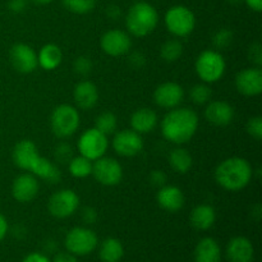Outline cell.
<instances>
[{
	"instance_id": "cell-38",
	"label": "cell",
	"mask_w": 262,
	"mask_h": 262,
	"mask_svg": "<svg viewBox=\"0 0 262 262\" xmlns=\"http://www.w3.org/2000/svg\"><path fill=\"white\" fill-rule=\"evenodd\" d=\"M248 58L256 64V67H261L262 64V46L260 42H255L250 46L248 49Z\"/></svg>"
},
{
	"instance_id": "cell-34",
	"label": "cell",
	"mask_w": 262,
	"mask_h": 262,
	"mask_svg": "<svg viewBox=\"0 0 262 262\" xmlns=\"http://www.w3.org/2000/svg\"><path fill=\"white\" fill-rule=\"evenodd\" d=\"M233 42V32L228 28H222L212 37V43L217 50H225Z\"/></svg>"
},
{
	"instance_id": "cell-3",
	"label": "cell",
	"mask_w": 262,
	"mask_h": 262,
	"mask_svg": "<svg viewBox=\"0 0 262 262\" xmlns=\"http://www.w3.org/2000/svg\"><path fill=\"white\" fill-rule=\"evenodd\" d=\"M159 14L155 8L145 2H138L129 8L125 17V26L130 35L145 37L156 28Z\"/></svg>"
},
{
	"instance_id": "cell-40",
	"label": "cell",
	"mask_w": 262,
	"mask_h": 262,
	"mask_svg": "<svg viewBox=\"0 0 262 262\" xmlns=\"http://www.w3.org/2000/svg\"><path fill=\"white\" fill-rule=\"evenodd\" d=\"M128 63L130 64V67H133L135 69H140L145 66L146 58L142 53H138V51H135L129 55V60Z\"/></svg>"
},
{
	"instance_id": "cell-10",
	"label": "cell",
	"mask_w": 262,
	"mask_h": 262,
	"mask_svg": "<svg viewBox=\"0 0 262 262\" xmlns=\"http://www.w3.org/2000/svg\"><path fill=\"white\" fill-rule=\"evenodd\" d=\"M79 205V197L72 189H60L50 197L48 202V210L54 217L64 219L77 211Z\"/></svg>"
},
{
	"instance_id": "cell-8",
	"label": "cell",
	"mask_w": 262,
	"mask_h": 262,
	"mask_svg": "<svg viewBox=\"0 0 262 262\" xmlns=\"http://www.w3.org/2000/svg\"><path fill=\"white\" fill-rule=\"evenodd\" d=\"M109 146L107 136L97 130L96 128L84 130L78 140V151L82 156L95 161L105 155Z\"/></svg>"
},
{
	"instance_id": "cell-46",
	"label": "cell",
	"mask_w": 262,
	"mask_h": 262,
	"mask_svg": "<svg viewBox=\"0 0 262 262\" xmlns=\"http://www.w3.org/2000/svg\"><path fill=\"white\" fill-rule=\"evenodd\" d=\"M8 233V222L3 214H0V242L5 238Z\"/></svg>"
},
{
	"instance_id": "cell-16",
	"label": "cell",
	"mask_w": 262,
	"mask_h": 262,
	"mask_svg": "<svg viewBox=\"0 0 262 262\" xmlns=\"http://www.w3.org/2000/svg\"><path fill=\"white\" fill-rule=\"evenodd\" d=\"M38 182L33 174H20L13 181L12 194L13 199L18 202H31L38 193Z\"/></svg>"
},
{
	"instance_id": "cell-30",
	"label": "cell",
	"mask_w": 262,
	"mask_h": 262,
	"mask_svg": "<svg viewBox=\"0 0 262 262\" xmlns=\"http://www.w3.org/2000/svg\"><path fill=\"white\" fill-rule=\"evenodd\" d=\"M183 54V45L177 38H171V40L165 41L160 49V55L168 63H173L177 61Z\"/></svg>"
},
{
	"instance_id": "cell-45",
	"label": "cell",
	"mask_w": 262,
	"mask_h": 262,
	"mask_svg": "<svg viewBox=\"0 0 262 262\" xmlns=\"http://www.w3.org/2000/svg\"><path fill=\"white\" fill-rule=\"evenodd\" d=\"M106 14L112 19H118L120 17V8L118 5H109L106 9Z\"/></svg>"
},
{
	"instance_id": "cell-17",
	"label": "cell",
	"mask_w": 262,
	"mask_h": 262,
	"mask_svg": "<svg viewBox=\"0 0 262 262\" xmlns=\"http://www.w3.org/2000/svg\"><path fill=\"white\" fill-rule=\"evenodd\" d=\"M205 117L211 124L216 127H225L234 119V109L229 102L216 100L207 105L205 110Z\"/></svg>"
},
{
	"instance_id": "cell-36",
	"label": "cell",
	"mask_w": 262,
	"mask_h": 262,
	"mask_svg": "<svg viewBox=\"0 0 262 262\" xmlns=\"http://www.w3.org/2000/svg\"><path fill=\"white\" fill-rule=\"evenodd\" d=\"M247 133L256 141H260L262 138V118L253 117L247 122Z\"/></svg>"
},
{
	"instance_id": "cell-32",
	"label": "cell",
	"mask_w": 262,
	"mask_h": 262,
	"mask_svg": "<svg viewBox=\"0 0 262 262\" xmlns=\"http://www.w3.org/2000/svg\"><path fill=\"white\" fill-rule=\"evenodd\" d=\"M64 8L74 14H86L95 8V0H61Z\"/></svg>"
},
{
	"instance_id": "cell-49",
	"label": "cell",
	"mask_w": 262,
	"mask_h": 262,
	"mask_svg": "<svg viewBox=\"0 0 262 262\" xmlns=\"http://www.w3.org/2000/svg\"><path fill=\"white\" fill-rule=\"evenodd\" d=\"M228 2L233 5H237V4H239V3H242V0H228Z\"/></svg>"
},
{
	"instance_id": "cell-14",
	"label": "cell",
	"mask_w": 262,
	"mask_h": 262,
	"mask_svg": "<svg viewBox=\"0 0 262 262\" xmlns=\"http://www.w3.org/2000/svg\"><path fill=\"white\" fill-rule=\"evenodd\" d=\"M235 87L245 96H257L262 92V71L260 67L246 68L235 76Z\"/></svg>"
},
{
	"instance_id": "cell-11",
	"label": "cell",
	"mask_w": 262,
	"mask_h": 262,
	"mask_svg": "<svg viewBox=\"0 0 262 262\" xmlns=\"http://www.w3.org/2000/svg\"><path fill=\"white\" fill-rule=\"evenodd\" d=\"M10 64L17 72L23 74L32 73L38 66L37 54L27 43H15L9 51Z\"/></svg>"
},
{
	"instance_id": "cell-12",
	"label": "cell",
	"mask_w": 262,
	"mask_h": 262,
	"mask_svg": "<svg viewBox=\"0 0 262 262\" xmlns=\"http://www.w3.org/2000/svg\"><path fill=\"white\" fill-rule=\"evenodd\" d=\"M100 46L107 55L122 56L129 53L132 40H130V36L124 31L109 30L101 36Z\"/></svg>"
},
{
	"instance_id": "cell-5",
	"label": "cell",
	"mask_w": 262,
	"mask_h": 262,
	"mask_svg": "<svg viewBox=\"0 0 262 262\" xmlns=\"http://www.w3.org/2000/svg\"><path fill=\"white\" fill-rule=\"evenodd\" d=\"M227 63L219 51L205 50L199 55L196 60L197 76L205 83H215L224 76Z\"/></svg>"
},
{
	"instance_id": "cell-19",
	"label": "cell",
	"mask_w": 262,
	"mask_h": 262,
	"mask_svg": "<svg viewBox=\"0 0 262 262\" xmlns=\"http://www.w3.org/2000/svg\"><path fill=\"white\" fill-rule=\"evenodd\" d=\"M158 204L168 212H177L184 206V194L176 186H163L158 192Z\"/></svg>"
},
{
	"instance_id": "cell-31",
	"label": "cell",
	"mask_w": 262,
	"mask_h": 262,
	"mask_svg": "<svg viewBox=\"0 0 262 262\" xmlns=\"http://www.w3.org/2000/svg\"><path fill=\"white\" fill-rule=\"evenodd\" d=\"M118 125V119L113 113L105 112L102 114H100L99 117L95 120V128L97 130H100L101 133H104L105 136L113 135V133L117 130Z\"/></svg>"
},
{
	"instance_id": "cell-18",
	"label": "cell",
	"mask_w": 262,
	"mask_h": 262,
	"mask_svg": "<svg viewBox=\"0 0 262 262\" xmlns=\"http://www.w3.org/2000/svg\"><path fill=\"white\" fill-rule=\"evenodd\" d=\"M13 161L23 170H31L32 165L40 156L35 143L30 140H22L13 148Z\"/></svg>"
},
{
	"instance_id": "cell-4",
	"label": "cell",
	"mask_w": 262,
	"mask_h": 262,
	"mask_svg": "<svg viewBox=\"0 0 262 262\" xmlns=\"http://www.w3.org/2000/svg\"><path fill=\"white\" fill-rule=\"evenodd\" d=\"M81 123V117L77 107L63 104L53 110L50 118L51 130L59 138H67L77 132Z\"/></svg>"
},
{
	"instance_id": "cell-28",
	"label": "cell",
	"mask_w": 262,
	"mask_h": 262,
	"mask_svg": "<svg viewBox=\"0 0 262 262\" xmlns=\"http://www.w3.org/2000/svg\"><path fill=\"white\" fill-rule=\"evenodd\" d=\"M169 164L174 171L179 174H186L192 168L193 159L186 148L178 147L174 148L169 155Z\"/></svg>"
},
{
	"instance_id": "cell-1",
	"label": "cell",
	"mask_w": 262,
	"mask_h": 262,
	"mask_svg": "<svg viewBox=\"0 0 262 262\" xmlns=\"http://www.w3.org/2000/svg\"><path fill=\"white\" fill-rule=\"evenodd\" d=\"M199 128V117L188 107H174L161 120L164 138L176 145L191 141Z\"/></svg>"
},
{
	"instance_id": "cell-24",
	"label": "cell",
	"mask_w": 262,
	"mask_h": 262,
	"mask_svg": "<svg viewBox=\"0 0 262 262\" xmlns=\"http://www.w3.org/2000/svg\"><path fill=\"white\" fill-rule=\"evenodd\" d=\"M30 171H32L33 176L37 178L43 179L51 184L59 183L61 179V171L59 170L58 166L54 165L50 160L42 158V156H38Z\"/></svg>"
},
{
	"instance_id": "cell-20",
	"label": "cell",
	"mask_w": 262,
	"mask_h": 262,
	"mask_svg": "<svg viewBox=\"0 0 262 262\" xmlns=\"http://www.w3.org/2000/svg\"><path fill=\"white\" fill-rule=\"evenodd\" d=\"M227 256L230 262H252L255 248L246 237H235L228 243Z\"/></svg>"
},
{
	"instance_id": "cell-26",
	"label": "cell",
	"mask_w": 262,
	"mask_h": 262,
	"mask_svg": "<svg viewBox=\"0 0 262 262\" xmlns=\"http://www.w3.org/2000/svg\"><path fill=\"white\" fill-rule=\"evenodd\" d=\"M38 66L45 71H54L60 66L63 60V53L55 43H46L37 54Z\"/></svg>"
},
{
	"instance_id": "cell-42",
	"label": "cell",
	"mask_w": 262,
	"mask_h": 262,
	"mask_svg": "<svg viewBox=\"0 0 262 262\" xmlns=\"http://www.w3.org/2000/svg\"><path fill=\"white\" fill-rule=\"evenodd\" d=\"M82 219L86 224H94L97 219V214L92 207H84L82 211Z\"/></svg>"
},
{
	"instance_id": "cell-27",
	"label": "cell",
	"mask_w": 262,
	"mask_h": 262,
	"mask_svg": "<svg viewBox=\"0 0 262 262\" xmlns=\"http://www.w3.org/2000/svg\"><path fill=\"white\" fill-rule=\"evenodd\" d=\"M99 255L102 262H119L124 255V248L117 238H106L100 246Z\"/></svg>"
},
{
	"instance_id": "cell-44",
	"label": "cell",
	"mask_w": 262,
	"mask_h": 262,
	"mask_svg": "<svg viewBox=\"0 0 262 262\" xmlns=\"http://www.w3.org/2000/svg\"><path fill=\"white\" fill-rule=\"evenodd\" d=\"M53 262H78V260H77L76 256L72 255V253L61 252L55 256V258H54Z\"/></svg>"
},
{
	"instance_id": "cell-23",
	"label": "cell",
	"mask_w": 262,
	"mask_h": 262,
	"mask_svg": "<svg viewBox=\"0 0 262 262\" xmlns=\"http://www.w3.org/2000/svg\"><path fill=\"white\" fill-rule=\"evenodd\" d=\"M194 261L196 262H220L222 251L217 242L207 237L200 241L194 250Z\"/></svg>"
},
{
	"instance_id": "cell-37",
	"label": "cell",
	"mask_w": 262,
	"mask_h": 262,
	"mask_svg": "<svg viewBox=\"0 0 262 262\" xmlns=\"http://www.w3.org/2000/svg\"><path fill=\"white\" fill-rule=\"evenodd\" d=\"M72 147L68 145V143H59L55 147V152H54V156H55V160L58 163H69L72 159Z\"/></svg>"
},
{
	"instance_id": "cell-2",
	"label": "cell",
	"mask_w": 262,
	"mask_h": 262,
	"mask_svg": "<svg viewBox=\"0 0 262 262\" xmlns=\"http://www.w3.org/2000/svg\"><path fill=\"white\" fill-rule=\"evenodd\" d=\"M253 176L252 166L246 159L234 158L225 159L217 165L215 170V179L222 188L227 191L237 192L248 186Z\"/></svg>"
},
{
	"instance_id": "cell-6",
	"label": "cell",
	"mask_w": 262,
	"mask_h": 262,
	"mask_svg": "<svg viewBox=\"0 0 262 262\" xmlns=\"http://www.w3.org/2000/svg\"><path fill=\"white\" fill-rule=\"evenodd\" d=\"M165 26L170 33L177 37L188 36L196 26V17L193 12L184 5H176L165 14Z\"/></svg>"
},
{
	"instance_id": "cell-29",
	"label": "cell",
	"mask_w": 262,
	"mask_h": 262,
	"mask_svg": "<svg viewBox=\"0 0 262 262\" xmlns=\"http://www.w3.org/2000/svg\"><path fill=\"white\" fill-rule=\"evenodd\" d=\"M68 169L74 178H86L92 174V161L82 155L72 158Z\"/></svg>"
},
{
	"instance_id": "cell-35",
	"label": "cell",
	"mask_w": 262,
	"mask_h": 262,
	"mask_svg": "<svg viewBox=\"0 0 262 262\" xmlns=\"http://www.w3.org/2000/svg\"><path fill=\"white\" fill-rule=\"evenodd\" d=\"M73 69L78 76H87L92 71V61L89 56H78L73 63Z\"/></svg>"
},
{
	"instance_id": "cell-47",
	"label": "cell",
	"mask_w": 262,
	"mask_h": 262,
	"mask_svg": "<svg viewBox=\"0 0 262 262\" xmlns=\"http://www.w3.org/2000/svg\"><path fill=\"white\" fill-rule=\"evenodd\" d=\"M248 8L255 12H261L262 10V0H245Z\"/></svg>"
},
{
	"instance_id": "cell-7",
	"label": "cell",
	"mask_w": 262,
	"mask_h": 262,
	"mask_svg": "<svg viewBox=\"0 0 262 262\" xmlns=\"http://www.w3.org/2000/svg\"><path fill=\"white\" fill-rule=\"evenodd\" d=\"M97 235L89 228L77 227L69 230L64 245L69 253L74 256H86L97 247Z\"/></svg>"
},
{
	"instance_id": "cell-21",
	"label": "cell",
	"mask_w": 262,
	"mask_h": 262,
	"mask_svg": "<svg viewBox=\"0 0 262 262\" xmlns=\"http://www.w3.org/2000/svg\"><path fill=\"white\" fill-rule=\"evenodd\" d=\"M73 99L77 107L81 110H90L95 107L99 100L97 87L91 81H81L76 84L73 91Z\"/></svg>"
},
{
	"instance_id": "cell-33",
	"label": "cell",
	"mask_w": 262,
	"mask_h": 262,
	"mask_svg": "<svg viewBox=\"0 0 262 262\" xmlns=\"http://www.w3.org/2000/svg\"><path fill=\"white\" fill-rule=\"evenodd\" d=\"M212 96V91L207 84L199 83L196 86L192 87L191 90V99L194 104L204 105L210 101Z\"/></svg>"
},
{
	"instance_id": "cell-15",
	"label": "cell",
	"mask_w": 262,
	"mask_h": 262,
	"mask_svg": "<svg viewBox=\"0 0 262 262\" xmlns=\"http://www.w3.org/2000/svg\"><path fill=\"white\" fill-rule=\"evenodd\" d=\"M184 99V90L176 82H165L158 86L154 92V100L156 105L164 109H174Z\"/></svg>"
},
{
	"instance_id": "cell-13",
	"label": "cell",
	"mask_w": 262,
	"mask_h": 262,
	"mask_svg": "<svg viewBox=\"0 0 262 262\" xmlns=\"http://www.w3.org/2000/svg\"><path fill=\"white\" fill-rule=\"evenodd\" d=\"M113 148L115 152L124 158L138 155L143 148V141L140 133L133 129H123L115 133L113 138Z\"/></svg>"
},
{
	"instance_id": "cell-25",
	"label": "cell",
	"mask_w": 262,
	"mask_h": 262,
	"mask_svg": "<svg viewBox=\"0 0 262 262\" xmlns=\"http://www.w3.org/2000/svg\"><path fill=\"white\" fill-rule=\"evenodd\" d=\"M189 220L192 227L196 228L197 230H207L214 225L216 220V212L210 205H199L192 210Z\"/></svg>"
},
{
	"instance_id": "cell-22",
	"label": "cell",
	"mask_w": 262,
	"mask_h": 262,
	"mask_svg": "<svg viewBox=\"0 0 262 262\" xmlns=\"http://www.w3.org/2000/svg\"><path fill=\"white\" fill-rule=\"evenodd\" d=\"M130 125L132 129L140 135L152 132L158 125V115L148 107H141L130 117Z\"/></svg>"
},
{
	"instance_id": "cell-9",
	"label": "cell",
	"mask_w": 262,
	"mask_h": 262,
	"mask_svg": "<svg viewBox=\"0 0 262 262\" xmlns=\"http://www.w3.org/2000/svg\"><path fill=\"white\" fill-rule=\"evenodd\" d=\"M92 176L102 186L113 187L122 182L123 168L113 158H100L92 164Z\"/></svg>"
},
{
	"instance_id": "cell-41",
	"label": "cell",
	"mask_w": 262,
	"mask_h": 262,
	"mask_svg": "<svg viewBox=\"0 0 262 262\" xmlns=\"http://www.w3.org/2000/svg\"><path fill=\"white\" fill-rule=\"evenodd\" d=\"M27 7V0H9L8 8L13 13H22Z\"/></svg>"
},
{
	"instance_id": "cell-39",
	"label": "cell",
	"mask_w": 262,
	"mask_h": 262,
	"mask_svg": "<svg viewBox=\"0 0 262 262\" xmlns=\"http://www.w3.org/2000/svg\"><path fill=\"white\" fill-rule=\"evenodd\" d=\"M150 181L151 183L155 187L161 188L163 186H165L166 183V174L163 170H154L150 174Z\"/></svg>"
},
{
	"instance_id": "cell-43",
	"label": "cell",
	"mask_w": 262,
	"mask_h": 262,
	"mask_svg": "<svg viewBox=\"0 0 262 262\" xmlns=\"http://www.w3.org/2000/svg\"><path fill=\"white\" fill-rule=\"evenodd\" d=\"M22 262H50V260H49L45 255H42V253L33 252L30 253L28 256H26L25 260Z\"/></svg>"
},
{
	"instance_id": "cell-48",
	"label": "cell",
	"mask_w": 262,
	"mask_h": 262,
	"mask_svg": "<svg viewBox=\"0 0 262 262\" xmlns=\"http://www.w3.org/2000/svg\"><path fill=\"white\" fill-rule=\"evenodd\" d=\"M32 2L36 3V4L43 5V4H50V3L53 2V0H32Z\"/></svg>"
}]
</instances>
